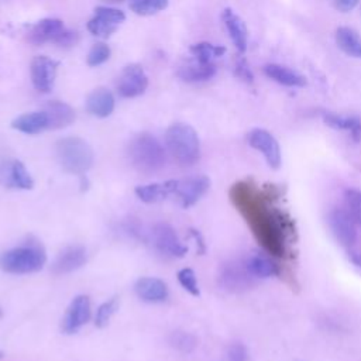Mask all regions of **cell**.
Masks as SVG:
<instances>
[{
    "mask_svg": "<svg viewBox=\"0 0 361 361\" xmlns=\"http://www.w3.org/2000/svg\"><path fill=\"white\" fill-rule=\"evenodd\" d=\"M230 196L235 207L247 219V223H250L261 244L279 255L282 251L279 228L271 213L265 212V206L255 190L248 183H237L231 188Z\"/></svg>",
    "mask_w": 361,
    "mask_h": 361,
    "instance_id": "obj_1",
    "label": "cell"
},
{
    "mask_svg": "<svg viewBox=\"0 0 361 361\" xmlns=\"http://www.w3.org/2000/svg\"><path fill=\"white\" fill-rule=\"evenodd\" d=\"M165 145L180 166H192L200 158V142L195 128L186 123H173L165 133Z\"/></svg>",
    "mask_w": 361,
    "mask_h": 361,
    "instance_id": "obj_2",
    "label": "cell"
},
{
    "mask_svg": "<svg viewBox=\"0 0 361 361\" xmlns=\"http://www.w3.org/2000/svg\"><path fill=\"white\" fill-rule=\"evenodd\" d=\"M128 157L133 166L147 175L158 172L166 161L164 147L149 133H141L131 140Z\"/></svg>",
    "mask_w": 361,
    "mask_h": 361,
    "instance_id": "obj_3",
    "label": "cell"
},
{
    "mask_svg": "<svg viewBox=\"0 0 361 361\" xmlns=\"http://www.w3.org/2000/svg\"><path fill=\"white\" fill-rule=\"evenodd\" d=\"M47 262L44 247L38 241H28L1 254L0 268L8 274H31L39 271Z\"/></svg>",
    "mask_w": 361,
    "mask_h": 361,
    "instance_id": "obj_4",
    "label": "cell"
},
{
    "mask_svg": "<svg viewBox=\"0 0 361 361\" xmlns=\"http://www.w3.org/2000/svg\"><path fill=\"white\" fill-rule=\"evenodd\" d=\"M55 149L61 166L69 173L85 176L93 165V149L79 137L61 138Z\"/></svg>",
    "mask_w": 361,
    "mask_h": 361,
    "instance_id": "obj_5",
    "label": "cell"
},
{
    "mask_svg": "<svg viewBox=\"0 0 361 361\" xmlns=\"http://www.w3.org/2000/svg\"><path fill=\"white\" fill-rule=\"evenodd\" d=\"M172 195L183 209L197 203V200L209 190L210 180L204 175L189 176L185 179H172Z\"/></svg>",
    "mask_w": 361,
    "mask_h": 361,
    "instance_id": "obj_6",
    "label": "cell"
},
{
    "mask_svg": "<svg viewBox=\"0 0 361 361\" xmlns=\"http://www.w3.org/2000/svg\"><path fill=\"white\" fill-rule=\"evenodd\" d=\"M124 20L126 14L121 10L99 6L94 8V16L87 21V30L96 37L109 38Z\"/></svg>",
    "mask_w": 361,
    "mask_h": 361,
    "instance_id": "obj_7",
    "label": "cell"
},
{
    "mask_svg": "<svg viewBox=\"0 0 361 361\" xmlns=\"http://www.w3.org/2000/svg\"><path fill=\"white\" fill-rule=\"evenodd\" d=\"M147 87L148 76L141 65L130 63L123 68L117 80V92L121 97H137L142 94Z\"/></svg>",
    "mask_w": 361,
    "mask_h": 361,
    "instance_id": "obj_8",
    "label": "cell"
},
{
    "mask_svg": "<svg viewBox=\"0 0 361 361\" xmlns=\"http://www.w3.org/2000/svg\"><path fill=\"white\" fill-rule=\"evenodd\" d=\"M58 66H59V62L52 58H48L45 55L34 56L30 68L32 86L41 93L51 92L55 83Z\"/></svg>",
    "mask_w": 361,
    "mask_h": 361,
    "instance_id": "obj_9",
    "label": "cell"
},
{
    "mask_svg": "<svg viewBox=\"0 0 361 361\" xmlns=\"http://www.w3.org/2000/svg\"><path fill=\"white\" fill-rule=\"evenodd\" d=\"M247 141L254 149L264 155L271 168L278 169L281 166V148L271 133L264 128H254L248 133Z\"/></svg>",
    "mask_w": 361,
    "mask_h": 361,
    "instance_id": "obj_10",
    "label": "cell"
},
{
    "mask_svg": "<svg viewBox=\"0 0 361 361\" xmlns=\"http://www.w3.org/2000/svg\"><path fill=\"white\" fill-rule=\"evenodd\" d=\"M152 241L159 252L169 257L182 258L188 252V247L179 241L173 227L168 223H158L154 226Z\"/></svg>",
    "mask_w": 361,
    "mask_h": 361,
    "instance_id": "obj_11",
    "label": "cell"
},
{
    "mask_svg": "<svg viewBox=\"0 0 361 361\" xmlns=\"http://www.w3.org/2000/svg\"><path fill=\"white\" fill-rule=\"evenodd\" d=\"M92 316L90 299L86 295H78L69 303L66 313L62 319V331L66 334L76 333Z\"/></svg>",
    "mask_w": 361,
    "mask_h": 361,
    "instance_id": "obj_12",
    "label": "cell"
},
{
    "mask_svg": "<svg viewBox=\"0 0 361 361\" xmlns=\"http://www.w3.org/2000/svg\"><path fill=\"white\" fill-rule=\"evenodd\" d=\"M66 27L59 18H42L30 27L27 34L28 42L34 45H42L45 42L59 44Z\"/></svg>",
    "mask_w": 361,
    "mask_h": 361,
    "instance_id": "obj_13",
    "label": "cell"
},
{
    "mask_svg": "<svg viewBox=\"0 0 361 361\" xmlns=\"http://www.w3.org/2000/svg\"><path fill=\"white\" fill-rule=\"evenodd\" d=\"M0 183L6 188L14 189H32L34 180L24 166V164L18 159H11L0 164Z\"/></svg>",
    "mask_w": 361,
    "mask_h": 361,
    "instance_id": "obj_14",
    "label": "cell"
},
{
    "mask_svg": "<svg viewBox=\"0 0 361 361\" xmlns=\"http://www.w3.org/2000/svg\"><path fill=\"white\" fill-rule=\"evenodd\" d=\"M329 226L331 233L334 234L336 240L350 247L357 240V230H355V221L351 219L347 210L343 209H334L329 214Z\"/></svg>",
    "mask_w": 361,
    "mask_h": 361,
    "instance_id": "obj_15",
    "label": "cell"
},
{
    "mask_svg": "<svg viewBox=\"0 0 361 361\" xmlns=\"http://www.w3.org/2000/svg\"><path fill=\"white\" fill-rule=\"evenodd\" d=\"M86 262V250L82 245L66 247L54 261L52 272L56 275H63L73 272L83 267Z\"/></svg>",
    "mask_w": 361,
    "mask_h": 361,
    "instance_id": "obj_16",
    "label": "cell"
},
{
    "mask_svg": "<svg viewBox=\"0 0 361 361\" xmlns=\"http://www.w3.org/2000/svg\"><path fill=\"white\" fill-rule=\"evenodd\" d=\"M221 20L227 28V32L237 48L240 54H244L247 51L248 44V31L245 27V23L241 20L238 14H235L231 8H224L221 13Z\"/></svg>",
    "mask_w": 361,
    "mask_h": 361,
    "instance_id": "obj_17",
    "label": "cell"
},
{
    "mask_svg": "<svg viewBox=\"0 0 361 361\" xmlns=\"http://www.w3.org/2000/svg\"><path fill=\"white\" fill-rule=\"evenodd\" d=\"M254 276L247 271L244 262H228L221 268L220 282L228 290H240L251 283Z\"/></svg>",
    "mask_w": 361,
    "mask_h": 361,
    "instance_id": "obj_18",
    "label": "cell"
},
{
    "mask_svg": "<svg viewBox=\"0 0 361 361\" xmlns=\"http://www.w3.org/2000/svg\"><path fill=\"white\" fill-rule=\"evenodd\" d=\"M134 289L140 299H142L144 302H149V303L164 302V300H166V298L169 295L166 283L164 281H161L158 278H152V276L140 278L135 282Z\"/></svg>",
    "mask_w": 361,
    "mask_h": 361,
    "instance_id": "obj_19",
    "label": "cell"
},
{
    "mask_svg": "<svg viewBox=\"0 0 361 361\" xmlns=\"http://www.w3.org/2000/svg\"><path fill=\"white\" fill-rule=\"evenodd\" d=\"M86 110L99 118L109 117L114 110V96L106 87H96L86 99Z\"/></svg>",
    "mask_w": 361,
    "mask_h": 361,
    "instance_id": "obj_20",
    "label": "cell"
},
{
    "mask_svg": "<svg viewBox=\"0 0 361 361\" xmlns=\"http://www.w3.org/2000/svg\"><path fill=\"white\" fill-rule=\"evenodd\" d=\"M11 127L20 133L34 135V134H39L45 130H49V120L44 110L30 111V113H24L21 116L16 117L11 121Z\"/></svg>",
    "mask_w": 361,
    "mask_h": 361,
    "instance_id": "obj_21",
    "label": "cell"
},
{
    "mask_svg": "<svg viewBox=\"0 0 361 361\" xmlns=\"http://www.w3.org/2000/svg\"><path fill=\"white\" fill-rule=\"evenodd\" d=\"M49 120V130L65 128L75 120V110L65 102L51 100L42 109Z\"/></svg>",
    "mask_w": 361,
    "mask_h": 361,
    "instance_id": "obj_22",
    "label": "cell"
},
{
    "mask_svg": "<svg viewBox=\"0 0 361 361\" xmlns=\"http://www.w3.org/2000/svg\"><path fill=\"white\" fill-rule=\"evenodd\" d=\"M264 75L268 76L269 79L275 80L279 85L288 86V87H303L306 86V79L296 71L282 66L278 63H268L262 68Z\"/></svg>",
    "mask_w": 361,
    "mask_h": 361,
    "instance_id": "obj_23",
    "label": "cell"
},
{
    "mask_svg": "<svg viewBox=\"0 0 361 361\" xmlns=\"http://www.w3.org/2000/svg\"><path fill=\"white\" fill-rule=\"evenodd\" d=\"M323 121L326 126L348 131L351 138L358 142L361 140V120L357 116H345V114H336V113H324Z\"/></svg>",
    "mask_w": 361,
    "mask_h": 361,
    "instance_id": "obj_24",
    "label": "cell"
},
{
    "mask_svg": "<svg viewBox=\"0 0 361 361\" xmlns=\"http://www.w3.org/2000/svg\"><path fill=\"white\" fill-rule=\"evenodd\" d=\"M216 71L217 68L213 62L203 63L195 59L193 62L180 66L176 75L185 82H203L213 78L216 75Z\"/></svg>",
    "mask_w": 361,
    "mask_h": 361,
    "instance_id": "obj_25",
    "label": "cell"
},
{
    "mask_svg": "<svg viewBox=\"0 0 361 361\" xmlns=\"http://www.w3.org/2000/svg\"><path fill=\"white\" fill-rule=\"evenodd\" d=\"M337 47L353 58L361 59V35L350 27H338L336 30Z\"/></svg>",
    "mask_w": 361,
    "mask_h": 361,
    "instance_id": "obj_26",
    "label": "cell"
},
{
    "mask_svg": "<svg viewBox=\"0 0 361 361\" xmlns=\"http://www.w3.org/2000/svg\"><path fill=\"white\" fill-rule=\"evenodd\" d=\"M135 195L145 203H157L165 200L172 195V182L166 180L162 183H148L135 188Z\"/></svg>",
    "mask_w": 361,
    "mask_h": 361,
    "instance_id": "obj_27",
    "label": "cell"
},
{
    "mask_svg": "<svg viewBox=\"0 0 361 361\" xmlns=\"http://www.w3.org/2000/svg\"><path fill=\"white\" fill-rule=\"evenodd\" d=\"M247 271L254 278H269L278 274V267L271 258L264 254H251L245 261Z\"/></svg>",
    "mask_w": 361,
    "mask_h": 361,
    "instance_id": "obj_28",
    "label": "cell"
},
{
    "mask_svg": "<svg viewBox=\"0 0 361 361\" xmlns=\"http://www.w3.org/2000/svg\"><path fill=\"white\" fill-rule=\"evenodd\" d=\"M189 51L195 56L196 61L207 63V62H213L214 58L221 56L226 52V47H223V45H213L210 42L203 41V42H197V44L190 45Z\"/></svg>",
    "mask_w": 361,
    "mask_h": 361,
    "instance_id": "obj_29",
    "label": "cell"
},
{
    "mask_svg": "<svg viewBox=\"0 0 361 361\" xmlns=\"http://www.w3.org/2000/svg\"><path fill=\"white\" fill-rule=\"evenodd\" d=\"M128 6L138 16H152L166 8L168 0H130Z\"/></svg>",
    "mask_w": 361,
    "mask_h": 361,
    "instance_id": "obj_30",
    "label": "cell"
},
{
    "mask_svg": "<svg viewBox=\"0 0 361 361\" xmlns=\"http://www.w3.org/2000/svg\"><path fill=\"white\" fill-rule=\"evenodd\" d=\"M118 309V298L113 296L109 300L103 302L97 310H96V316H94V324L99 329H103L104 326H107L109 320L111 319V316L117 312Z\"/></svg>",
    "mask_w": 361,
    "mask_h": 361,
    "instance_id": "obj_31",
    "label": "cell"
},
{
    "mask_svg": "<svg viewBox=\"0 0 361 361\" xmlns=\"http://www.w3.org/2000/svg\"><path fill=\"white\" fill-rule=\"evenodd\" d=\"M169 344L182 351V353H190L196 344H197V340L193 334L190 333H186V331H173L171 336H169Z\"/></svg>",
    "mask_w": 361,
    "mask_h": 361,
    "instance_id": "obj_32",
    "label": "cell"
},
{
    "mask_svg": "<svg viewBox=\"0 0 361 361\" xmlns=\"http://www.w3.org/2000/svg\"><path fill=\"white\" fill-rule=\"evenodd\" d=\"M344 199L348 214L355 221V224L361 226V190L348 189L345 190Z\"/></svg>",
    "mask_w": 361,
    "mask_h": 361,
    "instance_id": "obj_33",
    "label": "cell"
},
{
    "mask_svg": "<svg viewBox=\"0 0 361 361\" xmlns=\"http://www.w3.org/2000/svg\"><path fill=\"white\" fill-rule=\"evenodd\" d=\"M110 54H111V51H110L109 45H106L104 42H96L90 48V51L86 56V63L89 66H99L110 58Z\"/></svg>",
    "mask_w": 361,
    "mask_h": 361,
    "instance_id": "obj_34",
    "label": "cell"
},
{
    "mask_svg": "<svg viewBox=\"0 0 361 361\" xmlns=\"http://www.w3.org/2000/svg\"><path fill=\"white\" fill-rule=\"evenodd\" d=\"M178 281L182 285L183 289H186L190 295L193 296H199V286H197V279L196 275L193 272V269L190 268H183L178 272Z\"/></svg>",
    "mask_w": 361,
    "mask_h": 361,
    "instance_id": "obj_35",
    "label": "cell"
},
{
    "mask_svg": "<svg viewBox=\"0 0 361 361\" xmlns=\"http://www.w3.org/2000/svg\"><path fill=\"white\" fill-rule=\"evenodd\" d=\"M234 75H235L240 80H243V82H245V83H252V82H254L252 71L250 69L247 59L243 58V56L235 61V65H234Z\"/></svg>",
    "mask_w": 361,
    "mask_h": 361,
    "instance_id": "obj_36",
    "label": "cell"
},
{
    "mask_svg": "<svg viewBox=\"0 0 361 361\" xmlns=\"http://www.w3.org/2000/svg\"><path fill=\"white\" fill-rule=\"evenodd\" d=\"M227 357H228V361H247L248 358L247 348L241 343H234L228 347Z\"/></svg>",
    "mask_w": 361,
    "mask_h": 361,
    "instance_id": "obj_37",
    "label": "cell"
},
{
    "mask_svg": "<svg viewBox=\"0 0 361 361\" xmlns=\"http://www.w3.org/2000/svg\"><path fill=\"white\" fill-rule=\"evenodd\" d=\"M360 0H333L334 7L341 13H348L357 7Z\"/></svg>",
    "mask_w": 361,
    "mask_h": 361,
    "instance_id": "obj_38",
    "label": "cell"
},
{
    "mask_svg": "<svg viewBox=\"0 0 361 361\" xmlns=\"http://www.w3.org/2000/svg\"><path fill=\"white\" fill-rule=\"evenodd\" d=\"M190 235L195 238V241H196V244H197V252L203 254V252L206 251V245H204V241H203L202 234H200L197 230L190 228Z\"/></svg>",
    "mask_w": 361,
    "mask_h": 361,
    "instance_id": "obj_39",
    "label": "cell"
},
{
    "mask_svg": "<svg viewBox=\"0 0 361 361\" xmlns=\"http://www.w3.org/2000/svg\"><path fill=\"white\" fill-rule=\"evenodd\" d=\"M350 258H351V261H353L355 265L361 267V254H358V252H350Z\"/></svg>",
    "mask_w": 361,
    "mask_h": 361,
    "instance_id": "obj_40",
    "label": "cell"
},
{
    "mask_svg": "<svg viewBox=\"0 0 361 361\" xmlns=\"http://www.w3.org/2000/svg\"><path fill=\"white\" fill-rule=\"evenodd\" d=\"M4 357V354H3V351H0V360Z\"/></svg>",
    "mask_w": 361,
    "mask_h": 361,
    "instance_id": "obj_41",
    "label": "cell"
},
{
    "mask_svg": "<svg viewBox=\"0 0 361 361\" xmlns=\"http://www.w3.org/2000/svg\"><path fill=\"white\" fill-rule=\"evenodd\" d=\"M107 1H114L116 3V1H123V0H107Z\"/></svg>",
    "mask_w": 361,
    "mask_h": 361,
    "instance_id": "obj_42",
    "label": "cell"
}]
</instances>
